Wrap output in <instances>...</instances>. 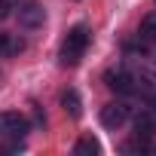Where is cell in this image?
Masks as SVG:
<instances>
[{
    "instance_id": "6da1fadb",
    "label": "cell",
    "mask_w": 156,
    "mask_h": 156,
    "mask_svg": "<svg viewBox=\"0 0 156 156\" xmlns=\"http://www.w3.org/2000/svg\"><path fill=\"white\" fill-rule=\"evenodd\" d=\"M86 46H89V28L86 25H73L67 31V37L61 40V64L64 67L80 64V58L86 55Z\"/></svg>"
},
{
    "instance_id": "7a4b0ae2",
    "label": "cell",
    "mask_w": 156,
    "mask_h": 156,
    "mask_svg": "<svg viewBox=\"0 0 156 156\" xmlns=\"http://www.w3.org/2000/svg\"><path fill=\"white\" fill-rule=\"evenodd\" d=\"M16 9H19V25H25L28 31L43 28V22H46V9L37 3V0H22Z\"/></svg>"
},
{
    "instance_id": "9c48e42d",
    "label": "cell",
    "mask_w": 156,
    "mask_h": 156,
    "mask_svg": "<svg viewBox=\"0 0 156 156\" xmlns=\"http://www.w3.org/2000/svg\"><path fill=\"white\" fill-rule=\"evenodd\" d=\"M141 37H144L147 43H156V12L144 16V22H141Z\"/></svg>"
},
{
    "instance_id": "ba28073f",
    "label": "cell",
    "mask_w": 156,
    "mask_h": 156,
    "mask_svg": "<svg viewBox=\"0 0 156 156\" xmlns=\"http://www.w3.org/2000/svg\"><path fill=\"white\" fill-rule=\"evenodd\" d=\"M153 132H156V119H153V116H147V113H141V116H138V122H135V135L147 141Z\"/></svg>"
},
{
    "instance_id": "52a82bcc",
    "label": "cell",
    "mask_w": 156,
    "mask_h": 156,
    "mask_svg": "<svg viewBox=\"0 0 156 156\" xmlns=\"http://www.w3.org/2000/svg\"><path fill=\"white\" fill-rule=\"evenodd\" d=\"M61 107H64L73 119H80V113H83V101H80V95H76V89H67V92L61 95Z\"/></svg>"
},
{
    "instance_id": "5b68a950",
    "label": "cell",
    "mask_w": 156,
    "mask_h": 156,
    "mask_svg": "<svg viewBox=\"0 0 156 156\" xmlns=\"http://www.w3.org/2000/svg\"><path fill=\"white\" fill-rule=\"evenodd\" d=\"M126 119H129V104L113 101V104H107V107L101 110V122H104L107 129H119Z\"/></svg>"
},
{
    "instance_id": "8fae6325",
    "label": "cell",
    "mask_w": 156,
    "mask_h": 156,
    "mask_svg": "<svg viewBox=\"0 0 156 156\" xmlns=\"http://www.w3.org/2000/svg\"><path fill=\"white\" fill-rule=\"evenodd\" d=\"M9 9H12V3H9V0H0V22L9 16Z\"/></svg>"
},
{
    "instance_id": "8992f818",
    "label": "cell",
    "mask_w": 156,
    "mask_h": 156,
    "mask_svg": "<svg viewBox=\"0 0 156 156\" xmlns=\"http://www.w3.org/2000/svg\"><path fill=\"white\" fill-rule=\"evenodd\" d=\"M25 49V40L19 34H0V55H19Z\"/></svg>"
},
{
    "instance_id": "3957f363",
    "label": "cell",
    "mask_w": 156,
    "mask_h": 156,
    "mask_svg": "<svg viewBox=\"0 0 156 156\" xmlns=\"http://www.w3.org/2000/svg\"><path fill=\"white\" fill-rule=\"evenodd\" d=\"M28 132V119L22 113H0V135L6 138H22Z\"/></svg>"
},
{
    "instance_id": "30bf717a",
    "label": "cell",
    "mask_w": 156,
    "mask_h": 156,
    "mask_svg": "<svg viewBox=\"0 0 156 156\" xmlns=\"http://www.w3.org/2000/svg\"><path fill=\"white\" fill-rule=\"evenodd\" d=\"M98 150H101V147H98L95 138H80V141H76V147H73L76 156H92V153H98Z\"/></svg>"
},
{
    "instance_id": "277c9868",
    "label": "cell",
    "mask_w": 156,
    "mask_h": 156,
    "mask_svg": "<svg viewBox=\"0 0 156 156\" xmlns=\"http://www.w3.org/2000/svg\"><path fill=\"white\" fill-rule=\"evenodd\" d=\"M107 86H110L113 92L129 95V92H135V89H138V76H135V73H129V70H110V73H107Z\"/></svg>"
}]
</instances>
